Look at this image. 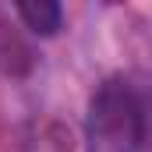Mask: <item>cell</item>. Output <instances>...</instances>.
<instances>
[{
  "label": "cell",
  "instance_id": "cell-2",
  "mask_svg": "<svg viewBox=\"0 0 152 152\" xmlns=\"http://www.w3.org/2000/svg\"><path fill=\"white\" fill-rule=\"evenodd\" d=\"M14 11L25 21V28L36 36H57L64 25V7L57 0H21L14 4Z\"/></svg>",
  "mask_w": 152,
  "mask_h": 152
},
{
  "label": "cell",
  "instance_id": "cell-1",
  "mask_svg": "<svg viewBox=\"0 0 152 152\" xmlns=\"http://www.w3.org/2000/svg\"><path fill=\"white\" fill-rule=\"evenodd\" d=\"M88 131L99 152H152V85L106 78L88 103Z\"/></svg>",
  "mask_w": 152,
  "mask_h": 152
}]
</instances>
